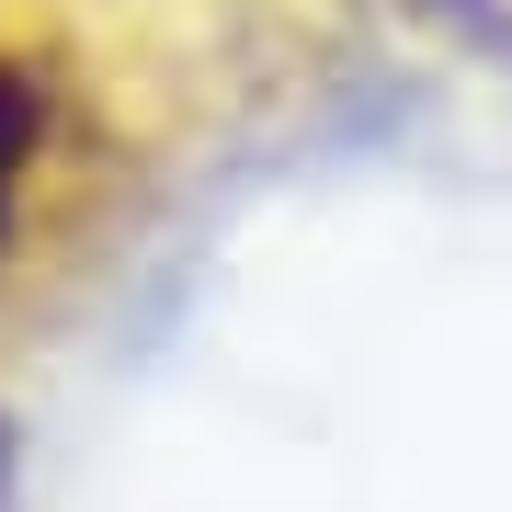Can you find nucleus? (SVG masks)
Listing matches in <instances>:
<instances>
[{
    "mask_svg": "<svg viewBox=\"0 0 512 512\" xmlns=\"http://www.w3.org/2000/svg\"><path fill=\"white\" fill-rule=\"evenodd\" d=\"M35 137H46V80L23 57H0V239H12V194L35 171Z\"/></svg>",
    "mask_w": 512,
    "mask_h": 512,
    "instance_id": "1",
    "label": "nucleus"
},
{
    "mask_svg": "<svg viewBox=\"0 0 512 512\" xmlns=\"http://www.w3.org/2000/svg\"><path fill=\"white\" fill-rule=\"evenodd\" d=\"M0 478H12V444H0Z\"/></svg>",
    "mask_w": 512,
    "mask_h": 512,
    "instance_id": "2",
    "label": "nucleus"
}]
</instances>
